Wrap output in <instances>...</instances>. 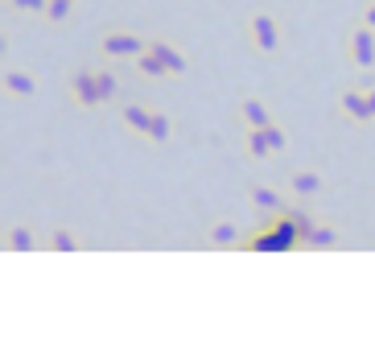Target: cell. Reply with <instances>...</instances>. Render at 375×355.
Segmentation results:
<instances>
[{
    "label": "cell",
    "instance_id": "3957f363",
    "mask_svg": "<svg viewBox=\"0 0 375 355\" xmlns=\"http://www.w3.org/2000/svg\"><path fill=\"white\" fill-rule=\"evenodd\" d=\"M351 58L367 71V67H375V29L371 25H363V29H354L351 33Z\"/></svg>",
    "mask_w": 375,
    "mask_h": 355
},
{
    "label": "cell",
    "instance_id": "e0dca14e",
    "mask_svg": "<svg viewBox=\"0 0 375 355\" xmlns=\"http://www.w3.org/2000/svg\"><path fill=\"white\" fill-rule=\"evenodd\" d=\"M149 137L153 141H169V120L161 112H153V120H149Z\"/></svg>",
    "mask_w": 375,
    "mask_h": 355
},
{
    "label": "cell",
    "instance_id": "ac0fdd59",
    "mask_svg": "<svg viewBox=\"0 0 375 355\" xmlns=\"http://www.w3.org/2000/svg\"><path fill=\"white\" fill-rule=\"evenodd\" d=\"M50 248H54V252H74L79 240H74L71 232H54V236H50Z\"/></svg>",
    "mask_w": 375,
    "mask_h": 355
},
{
    "label": "cell",
    "instance_id": "484cf974",
    "mask_svg": "<svg viewBox=\"0 0 375 355\" xmlns=\"http://www.w3.org/2000/svg\"><path fill=\"white\" fill-rule=\"evenodd\" d=\"M367 108H371V116H375V87L367 91Z\"/></svg>",
    "mask_w": 375,
    "mask_h": 355
},
{
    "label": "cell",
    "instance_id": "d4e9b609",
    "mask_svg": "<svg viewBox=\"0 0 375 355\" xmlns=\"http://www.w3.org/2000/svg\"><path fill=\"white\" fill-rule=\"evenodd\" d=\"M363 25H371V29H375V4L367 9V17H363Z\"/></svg>",
    "mask_w": 375,
    "mask_h": 355
},
{
    "label": "cell",
    "instance_id": "7c38bea8",
    "mask_svg": "<svg viewBox=\"0 0 375 355\" xmlns=\"http://www.w3.org/2000/svg\"><path fill=\"white\" fill-rule=\"evenodd\" d=\"M248 153H252V157H272V145L264 137V128H252V133H248Z\"/></svg>",
    "mask_w": 375,
    "mask_h": 355
},
{
    "label": "cell",
    "instance_id": "ffe728a7",
    "mask_svg": "<svg viewBox=\"0 0 375 355\" xmlns=\"http://www.w3.org/2000/svg\"><path fill=\"white\" fill-rule=\"evenodd\" d=\"M95 79H99V95H103V103L116 95V74L112 71H95Z\"/></svg>",
    "mask_w": 375,
    "mask_h": 355
},
{
    "label": "cell",
    "instance_id": "6da1fadb",
    "mask_svg": "<svg viewBox=\"0 0 375 355\" xmlns=\"http://www.w3.org/2000/svg\"><path fill=\"white\" fill-rule=\"evenodd\" d=\"M243 248H252V252H293V248H301V236H297V223H293V215L281 211V219L277 223H268L264 232H256V236L243 240Z\"/></svg>",
    "mask_w": 375,
    "mask_h": 355
},
{
    "label": "cell",
    "instance_id": "9c48e42d",
    "mask_svg": "<svg viewBox=\"0 0 375 355\" xmlns=\"http://www.w3.org/2000/svg\"><path fill=\"white\" fill-rule=\"evenodd\" d=\"M334 244H338V232H334V227H313L309 240H305V248H313V252H326Z\"/></svg>",
    "mask_w": 375,
    "mask_h": 355
},
{
    "label": "cell",
    "instance_id": "8992f818",
    "mask_svg": "<svg viewBox=\"0 0 375 355\" xmlns=\"http://www.w3.org/2000/svg\"><path fill=\"white\" fill-rule=\"evenodd\" d=\"M342 112H347L351 120H359V124L375 120L371 108H367V95H359V91H347V95H342Z\"/></svg>",
    "mask_w": 375,
    "mask_h": 355
},
{
    "label": "cell",
    "instance_id": "8fae6325",
    "mask_svg": "<svg viewBox=\"0 0 375 355\" xmlns=\"http://www.w3.org/2000/svg\"><path fill=\"white\" fill-rule=\"evenodd\" d=\"M293 190H297V194H318V190H322V178H318L313 169H301V174H293Z\"/></svg>",
    "mask_w": 375,
    "mask_h": 355
},
{
    "label": "cell",
    "instance_id": "603a6c76",
    "mask_svg": "<svg viewBox=\"0 0 375 355\" xmlns=\"http://www.w3.org/2000/svg\"><path fill=\"white\" fill-rule=\"evenodd\" d=\"M264 137H268V145H272V153H281L284 145H289V137H284L277 124H268V128H264Z\"/></svg>",
    "mask_w": 375,
    "mask_h": 355
},
{
    "label": "cell",
    "instance_id": "277c9868",
    "mask_svg": "<svg viewBox=\"0 0 375 355\" xmlns=\"http://www.w3.org/2000/svg\"><path fill=\"white\" fill-rule=\"evenodd\" d=\"M252 42H256L264 54H272V50L281 46V33H277V21L268 17V13H256L252 17Z\"/></svg>",
    "mask_w": 375,
    "mask_h": 355
},
{
    "label": "cell",
    "instance_id": "30bf717a",
    "mask_svg": "<svg viewBox=\"0 0 375 355\" xmlns=\"http://www.w3.org/2000/svg\"><path fill=\"white\" fill-rule=\"evenodd\" d=\"M243 120H248L252 128H268V124H272V116H268V108H264L260 99H248V103H243Z\"/></svg>",
    "mask_w": 375,
    "mask_h": 355
},
{
    "label": "cell",
    "instance_id": "44dd1931",
    "mask_svg": "<svg viewBox=\"0 0 375 355\" xmlns=\"http://www.w3.org/2000/svg\"><path fill=\"white\" fill-rule=\"evenodd\" d=\"M289 215H293V223H297V236H301V248H305V240H309V232H313L318 223H313L305 211H289Z\"/></svg>",
    "mask_w": 375,
    "mask_h": 355
},
{
    "label": "cell",
    "instance_id": "7402d4cb",
    "mask_svg": "<svg viewBox=\"0 0 375 355\" xmlns=\"http://www.w3.org/2000/svg\"><path fill=\"white\" fill-rule=\"evenodd\" d=\"M71 4H74V0H50L46 17H50V21H67V17H71Z\"/></svg>",
    "mask_w": 375,
    "mask_h": 355
},
{
    "label": "cell",
    "instance_id": "5bb4252c",
    "mask_svg": "<svg viewBox=\"0 0 375 355\" xmlns=\"http://www.w3.org/2000/svg\"><path fill=\"white\" fill-rule=\"evenodd\" d=\"M124 120H128L137 133H149V120H153V112H144L141 103H128V108H124Z\"/></svg>",
    "mask_w": 375,
    "mask_h": 355
},
{
    "label": "cell",
    "instance_id": "cb8c5ba5",
    "mask_svg": "<svg viewBox=\"0 0 375 355\" xmlns=\"http://www.w3.org/2000/svg\"><path fill=\"white\" fill-rule=\"evenodd\" d=\"M13 9H21V13H46L50 0H13Z\"/></svg>",
    "mask_w": 375,
    "mask_h": 355
},
{
    "label": "cell",
    "instance_id": "4fadbf2b",
    "mask_svg": "<svg viewBox=\"0 0 375 355\" xmlns=\"http://www.w3.org/2000/svg\"><path fill=\"white\" fill-rule=\"evenodd\" d=\"M4 87H8L13 95H33V79L21 74V71H8V74H4Z\"/></svg>",
    "mask_w": 375,
    "mask_h": 355
},
{
    "label": "cell",
    "instance_id": "9a60e30c",
    "mask_svg": "<svg viewBox=\"0 0 375 355\" xmlns=\"http://www.w3.org/2000/svg\"><path fill=\"white\" fill-rule=\"evenodd\" d=\"M8 248L13 252H33V232L29 227H13L8 232Z\"/></svg>",
    "mask_w": 375,
    "mask_h": 355
},
{
    "label": "cell",
    "instance_id": "2e32d148",
    "mask_svg": "<svg viewBox=\"0 0 375 355\" xmlns=\"http://www.w3.org/2000/svg\"><path fill=\"white\" fill-rule=\"evenodd\" d=\"M252 203H256L260 211H284V207H281V198H277L272 190H264V186L252 190Z\"/></svg>",
    "mask_w": 375,
    "mask_h": 355
},
{
    "label": "cell",
    "instance_id": "d6986e66",
    "mask_svg": "<svg viewBox=\"0 0 375 355\" xmlns=\"http://www.w3.org/2000/svg\"><path fill=\"white\" fill-rule=\"evenodd\" d=\"M211 240L214 244H239V232H235V223H219L211 232Z\"/></svg>",
    "mask_w": 375,
    "mask_h": 355
},
{
    "label": "cell",
    "instance_id": "ba28073f",
    "mask_svg": "<svg viewBox=\"0 0 375 355\" xmlns=\"http://www.w3.org/2000/svg\"><path fill=\"white\" fill-rule=\"evenodd\" d=\"M137 67H141V74H149V79H161V74H169L165 58H161V54H153V50L137 54Z\"/></svg>",
    "mask_w": 375,
    "mask_h": 355
},
{
    "label": "cell",
    "instance_id": "52a82bcc",
    "mask_svg": "<svg viewBox=\"0 0 375 355\" xmlns=\"http://www.w3.org/2000/svg\"><path fill=\"white\" fill-rule=\"evenodd\" d=\"M153 54H161L165 58V67H169V74H182L186 71V54H182V50H173V46H165V42H153Z\"/></svg>",
    "mask_w": 375,
    "mask_h": 355
},
{
    "label": "cell",
    "instance_id": "7a4b0ae2",
    "mask_svg": "<svg viewBox=\"0 0 375 355\" xmlns=\"http://www.w3.org/2000/svg\"><path fill=\"white\" fill-rule=\"evenodd\" d=\"M144 42L141 38H132V33H108L103 38V54L108 58H137V54H144Z\"/></svg>",
    "mask_w": 375,
    "mask_h": 355
},
{
    "label": "cell",
    "instance_id": "5b68a950",
    "mask_svg": "<svg viewBox=\"0 0 375 355\" xmlns=\"http://www.w3.org/2000/svg\"><path fill=\"white\" fill-rule=\"evenodd\" d=\"M74 99L83 103V108H95V103H103V95H99V79H95V71H79L71 83Z\"/></svg>",
    "mask_w": 375,
    "mask_h": 355
}]
</instances>
